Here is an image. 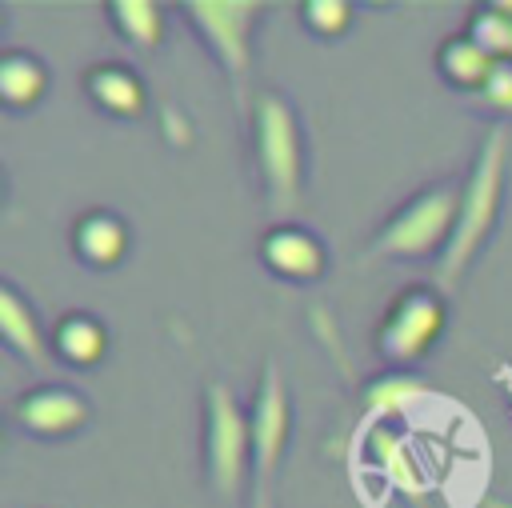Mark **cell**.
<instances>
[{
  "mask_svg": "<svg viewBox=\"0 0 512 508\" xmlns=\"http://www.w3.org/2000/svg\"><path fill=\"white\" fill-rule=\"evenodd\" d=\"M436 68H440V76H444L452 88L484 92V84H488V76H492L496 60H492V56H488V52H484L468 32H460V36H452V40H444V44H440Z\"/></svg>",
  "mask_w": 512,
  "mask_h": 508,
  "instance_id": "5bb4252c",
  "label": "cell"
},
{
  "mask_svg": "<svg viewBox=\"0 0 512 508\" xmlns=\"http://www.w3.org/2000/svg\"><path fill=\"white\" fill-rule=\"evenodd\" d=\"M0 332H4V344L12 352H20L24 360H32V364L48 360V336L40 332L32 304L16 292V284H0Z\"/></svg>",
  "mask_w": 512,
  "mask_h": 508,
  "instance_id": "7c38bea8",
  "label": "cell"
},
{
  "mask_svg": "<svg viewBox=\"0 0 512 508\" xmlns=\"http://www.w3.org/2000/svg\"><path fill=\"white\" fill-rule=\"evenodd\" d=\"M420 392H424V384H420V380H412V376H404V372H388V376H380V380H372V384H368L364 400H368L372 408L396 412V408L412 404Z\"/></svg>",
  "mask_w": 512,
  "mask_h": 508,
  "instance_id": "d6986e66",
  "label": "cell"
},
{
  "mask_svg": "<svg viewBox=\"0 0 512 508\" xmlns=\"http://www.w3.org/2000/svg\"><path fill=\"white\" fill-rule=\"evenodd\" d=\"M468 36L500 64V60H512V4L508 0H496L488 8H480L472 16V28Z\"/></svg>",
  "mask_w": 512,
  "mask_h": 508,
  "instance_id": "e0dca14e",
  "label": "cell"
},
{
  "mask_svg": "<svg viewBox=\"0 0 512 508\" xmlns=\"http://www.w3.org/2000/svg\"><path fill=\"white\" fill-rule=\"evenodd\" d=\"M52 348H56V356H60L64 364H72V368H92V364L104 360L108 332H104V324H100L96 316H88V312H68V316L56 324V332H52Z\"/></svg>",
  "mask_w": 512,
  "mask_h": 508,
  "instance_id": "4fadbf2b",
  "label": "cell"
},
{
  "mask_svg": "<svg viewBox=\"0 0 512 508\" xmlns=\"http://www.w3.org/2000/svg\"><path fill=\"white\" fill-rule=\"evenodd\" d=\"M504 168H508V132H504V124H492L472 160V172L460 188L456 232L440 256L444 284H456L464 276V268L480 256L484 240L492 236L496 216H500V196H504Z\"/></svg>",
  "mask_w": 512,
  "mask_h": 508,
  "instance_id": "6da1fadb",
  "label": "cell"
},
{
  "mask_svg": "<svg viewBox=\"0 0 512 508\" xmlns=\"http://www.w3.org/2000/svg\"><path fill=\"white\" fill-rule=\"evenodd\" d=\"M128 240H132L128 224L116 212H104V208L80 216L76 228H72V248L88 268H116L128 252Z\"/></svg>",
  "mask_w": 512,
  "mask_h": 508,
  "instance_id": "8fae6325",
  "label": "cell"
},
{
  "mask_svg": "<svg viewBox=\"0 0 512 508\" xmlns=\"http://www.w3.org/2000/svg\"><path fill=\"white\" fill-rule=\"evenodd\" d=\"M448 324V304L440 292L432 288H408L392 300V308L384 312L380 328H376V352L404 368V364H416L444 332Z\"/></svg>",
  "mask_w": 512,
  "mask_h": 508,
  "instance_id": "52a82bcc",
  "label": "cell"
},
{
  "mask_svg": "<svg viewBox=\"0 0 512 508\" xmlns=\"http://www.w3.org/2000/svg\"><path fill=\"white\" fill-rule=\"evenodd\" d=\"M92 408L88 400L76 392V388H64V384H40L32 392H24L16 404H12V420L32 432V436H44V440H56V436H72L88 424Z\"/></svg>",
  "mask_w": 512,
  "mask_h": 508,
  "instance_id": "ba28073f",
  "label": "cell"
},
{
  "mask_svg": "<svg viewBox=\"0 0 512 508\" xmlns=\"http://www.w3.org/2000/svg\"><path fill=\"white\" fill-rule=\"evenodd\" d=\"M260 260L268 272L284 276V280H320L328 268V252L320 244V236H312L300 224H276L264 240H260Z\"/></svg>",
  "mask_w": 512,
  "mask_h": 508,
  "instance_id": "9c48e42d",
  "label": "cell"
},
{
  "mask_svg": "<svg viewBox=\"0 0 512 508\" xmlns=\"http://www.w3.org/2000/svg\"><path fill=\"white\" fill-rule=\"evenodd\" d=\"M84 92H88L108 116H124V120H136V116H144V108H148V88H144V80H140L128 64H116V60L88 68Z\"/></svg>",
  "mask_w": 512,
  "mask_h": 508,
  "instance_id": "30bf717a",
  "label": "cell"
},
{
  "mask_svg": "<svg viewBox=\"0 0 512 508\" xmlns=\"http://www.w3.org/2000/svg\"><path fill=\"white\" fill-rule=\"evenodd\" d=\"M188 20L200 28L204 44L212 48L216 64L236 88V100L248 104V76H252V28L264 12L256 0H188Z\"/></svg>",
  "mask_w": 512,
  "mask_h": 508,
  "instance_id": "5b68a950",
  "label": "cell"
},
{
  "mask_svg": "<svg viewBox=\"0 0 512 508\" xmlns=\"http://www.w3.org/2000/svg\"><path fill=\"white\" fill-rule=\"evenodd\" d=\"M300 16H304V28L320 40H336L352 28V16L356 8L348 0H304L300 4Z\"/></svg>",
  "mask_w": 512,
  "mask_h": 508,
  "instance_id": "ac0fdd59",
  "label": "cell"
},
{
  "mask_svg": "<svg viewBox=\"0 0 512 508\" xmlns=\"http://www.w3.org/2000/svg\"><path fill=\"white\" fill-rule=\"evenodd\" d=\"M460 216V188L456 184H432L416 192L372 240V260H424L432 252L444 256Z\"/></svg>",
  "mask_w": 512,
  "mask_h": 508,
  "instance_id": "277c9868",
  "label": "cell"
},
{
  "mask_svg": "<svg viewBox=\"0 0 512 508\" xmlns=\"http://www.w3.org/2000/svg\"><path fill=\"white\" fill-rule=\"evenodd\" d=\"M108 16L116 24V32L136 44V48H156L164 40V8L152 4V0H112L108 4Z\"/></svg>",
  "mask_w": 512,
  "mask_h": 508,
  "instance_id": "2e32d148",
  "label": "cell"
},
{
  "mask_svg": "<svg viewBox=\"0 0 512 508\" xmlns=\"http://www.w3.org/2000/svg\"><path fill=\"white\" fill-rule=\"evenodd\" d=\"M252 112H256V164L264 176L268 204L272 212L288 216L304 192V140H300L296 112L276 92L256 96Z\"/></svg>",
  "mask_w": 512,
  "mask_h": 508,
  "instance_id": "7a4b0ae2",
  "label": "cell"
},
{
  "mask_svg": "<svg viewBox=\"0 0 512 508\" xmlns=\"http://www.w3.org/2000/svg\"><path fill=\"white\" fill-rule=\"evenodd\" d=\"M480 96H484L488 108L512 116V60H500V64L492 68V76H488V84H484Z\"/></svg>",
  "mask_w": 512,
  "mask_h": 508,
  "instance_id": "ffe728a7",
  "label": "cell"
},
{
  "mask_svg": "<svg viewBox=\"0 0 512 508\" xmlns=\"http://www.w3.org/2000/svg\"><path fill=\"white\" fill-rule=\"evenodd\" d=\"M252 508H272V484L288 448V432H292V404H288V388L280 380V368L268 360L256 400H252Z\"/></svg>",
  "mask_w": 512,
  "mask_h": 508,
  "instance_id": "8992f818",
  "label": "cell"
},
{
  "mask_svg": "<svg viewBox=\"0 0 512 508\" xmlns=\"http://www.w3.org/2000/svg\"><path fill=\"white\" fill-rule=\"evenodd\" d=\"M48 92V72L36 56H24V52H8L0 60V100L8 108H32L40 104V96Z\"/></svg>",
  "mask_w": 512,
  "mask_h": 508,
  "instance_id": "9a60e30c",
  "label": "cell"
},
{
  "mask_svg": "<svg viewBox=\"0 0 512 508\" xmlns=\"http://www.w3.org/2000/svg\"><path fill=\"white\" fill-rule=\"evenodd\" d=\"M204 460L212 492L236 504L252 480V420L220 380L204 388Z\"/></svg>",
  "mask_w": 512,
  "mask_h": 508,
  "instance_id": "3957f363",
  "label": "cell"
}]
</instances>
